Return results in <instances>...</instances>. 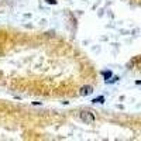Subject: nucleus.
<instances>
[{
  "label": "nucleus",
  "mask_w": 141,
  "mask_h": 141,
  "mask_svg": "<svg viewBox=\"0 0 141 141\" xmlns=\"http://www.w3.org/2000/svg\"><path fill=\"white\" fill-rule=\"evenodd\" d=\"M80 119L85 123H93L95 121V116H93L90 111H82V113H80Z\"/></svg>",
  "instance_id": "obj_1"
},
{
  "label": "nucleus",
  "mask_w": 141,
  "mask_h": 141,
  "mask_svg": "<svg viewBox=\"0 0 141 141\" xmlns=\"http://www.w3.org/2000/svg\"><path fill=\"white\" fill-rule=\"evenodd\" d=\"M93 90H92V86H85V88H82V92H80V95H90Z\"/></svg>",
  "instance_id": "obj_2"
},
{
  "label": "nucleus",
  "mask_w": 141,
  "mask_h": 141,
  "mask_svg": "<svg viewBox=\"0 0 141 141\" xmlns=\"http://www.w3.org/2000/svg\"><path fill=\"white\" fill-rule=\"evenodd\" d=\"M103 100H104V97H103V96H100V97L95 99L93 102H95V103H103Z\"/></svg>",
  "instance_id": "obj_3"
},
{
  "label": "nucleus",
  "mask_w": 141,
  "mask_h": 141,
  "mask_svg": "<svg viewBox=\"0 0 141 141\" xmlns=\"http://www.w3.org/2000/svg\"><path fill=\"white\" fill-rule=\"evenodd\" d=\"M103 75H104V78H110L111 76V72H104Z\"/></svg>",
  "instance_id": "obj_4"
},
{
  "label": "nucleus",
  "mask_w": 141,
  "mask_h": 141,
  "mask_svg": "<svg viewBox=\"0 0 141 141\" xmlns=\"http://www.w3.org/2000/svg\"><path fill=\"white\" fill-rule=\"evenodd\" d=\"M45 2H47V3H49V4H55L57 3L55 0H45Z\"/></svg>",
  "instance_id": "obj_5"
}]
</instances>
